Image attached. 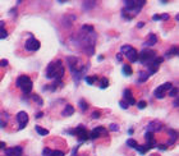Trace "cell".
Masks as SVG:
<instances>
[{
    "instance_id": "cell-6",
    "label": "cell",
    "mask_w": 179,
    "mask_h": 156,
    "mask_svg": "<svg viewBox=\"0 0 179 156\" xmlns=\"http://www.w3.org/2000/svg\"><path fill=\"white\" fill-rule=\"evenodd\" d=\"M108 133V131L104 128V127H96L95 129H92L91 133L88 134V137L91 139H95V138H99L101 136H105Z\"/></svg>"
},
{
    "instance_id": "cell-10",
    "label": "cell",
    "mask_w": 179,
    "mask_h": 156,
    "mask_svg": "<svg viewBox=\"0 0 179 156\" xmlns=\"http://www.w3.org/2000/svg\"><path fill=\"white\" fill-rule=\"evenodd\" d=\"M161 123L160 122H151L148 125H147V132H152L153 131H159V129H161Z\"/></svg>"
},
{
    "instance_id": "cell-36",
    "label": "cell",
    "mask_w": 179,
    "mask_h": 156,
    "mask_svg": "<svg viewBox=\"0 0 179 156\" xmlns=\"http://www.w3.org/2000/svg\"><path fill=\"white\" fill-rule=\"evenodd\" d=\"M0 65H1V67H5V65H8V60H1V61H0Z\"/></svg>"
},
{
    "instance_id": "cell-1",
    "label": "cell",
    "mask_w": 179,
    "mask_h": 156,
    "mask_svg": "<svg viewBox=\"0 0 179 156\" xmlns=\"http://www.w3.org/2000/svg\"><path fill=\"white\" fill-rule=\"evenodd\" d=\"M64 72H65V69H64L63 61L56 60L49 64L45 76H46V78H49V79H56L58 82H62V78L64 77Z\"/></svg>"
},
{
    "instance_id": "cell-37",
    "label": "cell",
    "mask_w": 179,
    "mask_h": 156,
    "mask_svg": "<svg viewBox=\"0 0 179 156\" xmlns=\"http://www.w3.org/2000/svg\"><path fill=\"white\" fill-rule=\"evenodd\" d=\"M110 129H111V131H118V125L111 124V125H110Z\"/></svg>"
},
{
    "instance_id": "cell-32",
    "label": "cell",
    "mask_w": 179,
    "mask_h": 156,
    "mask_svg": "<svg viewBox=\"0 0 179 156\" xmlns=\"http://www.w3.org/2000/svg\"><path fill=\"white\" fill-rule=\"evenodd\" d=\"M119 105H120V108H121V109H128V106H129V105H128V104H127L126 101H124V100H121V101H119Z\"/></svg>"
},
{
    "instance_id": "cell-20",
    "label": "cell",
    "mask_w": 179,
    "mask_h": 156,
    "mask_svg": "<svg viewBox=\"0 0 179 156\" xmlns=\"http://www.w3.org/2000/svg\"><path fill=\"white\" fill-rule=\"evenodd\" d=\"M130 49H132V46H130V45H123V46L120 47V54H124V55H126L128 51L130 50Z\"/></svg>"
},
{
    "instance_id": "cell-11",
    "label": "cell",
    "mask_w": 179,
    "mask_h": 156,
    "mask_svg": "<svg viewBox=\"0 0 179 156\" xmlns=\"http://www.w3.org/2000/svg\"><path fill=\"white\" fill-rule=\"evenodd\" d=\"M156 42H157V36L153 35V33H150L147 41L145 42V46H152V45H155Z\"/></svg>"
},
{
    "instance_id": "cell-39",
    "label": "cell",
    "mask_w": 179,
    "mask_h": 156,
    "mask_svg": "<svg viewBox=\"0 0 179 156\" xmlns=\"http://www.w3.org/2000/svg\"><path fill=\"white\" fill-rule=\"evenodd\" d=\"M152 19H153V21H160V15L155 14V15H153V17H152Z\"/></svg>"
},
{
    "instance_id": "cell-3",
    "label": "cell",
    "mask_w": 179,
    "mask_h": 156,
    "mask_svg": "<svg viewBox=\"0 0 179 156\" xmlns=\"http://www.w3.org/2000/svg\"><path fill=\"white\" fill-rule=\"evenodd\" d=\"M17 86L24 93H30L32 91V87H33V83H32L31 78L28 76H19L17 79Z\"/></svg>"
},
{
    "instance_id": "cell-30",
    "label": "cell",
    "mask_w": 179,
    "mask_h": 156,
    "mask_svg": "<svg viewBox=\"0 0 179 156\" xmlns=\"http://www.w3.org/2000/svg\"><path fill=\"white\" fill-rule=\"evenodd\" d=\"M51 152H53V150H50V148H44L42 156H51Z\"/></svg>"
},
{
    "instance_id": "cell-26",
    "label": "cell",
    "mask_w": 179,
    "mask_h": 156,
    "mask_svg": "<svg viewBox=\"0 0 179 156\" xmlns=\"http://www.w3.org/2000/svg\"><path fill=\"white\" fill-rule=\"evenodd\" d=\"M123 95H124V99H126V100L130 99V97H132V91H130L129 88H127L126 91H124V93H123Z\"/></svg>"
},
{
    "instance_id": "cell-12",
    "label": "cell",
    "mask_w": 179,
    "mask_h": 156,
    "mask_svg": "<svg viewBox=\"0 0 179 156\" xmlns=\"http://www.w3.org/2000/svg\"><path fill=\"white\" fill-rule=\"evenodd\" d=\"M73 113H74V108H73L72 105H67L65 109H64V111H63V115L64 116H70Z\"/></svg>"
},
{
    "instance_id": "cell-41",
    "label": "cell",
    "mask_w": 179,
    "mask_h": 156,
    "mask_svg": "<svg viewBox=\"0 0 179 156\" xmlns=\"http://www.w3.org/2000/svg\"><path fill=\"white\" fill-rule=\"evenodd\" d=\"M0 127H5V123L3 120H0Z\"/></svg>"
},
{
    "instance_id": "cell-34",
    "label": "cell",
    "mask_w": 179,
    "mask_h": 156,
    "mask_svg": "<svg viewBox=\"0 0 179 156\" xmlns=\"http://www.w3.org/2000/svg\"><path fill=\"white\" fill-rule=\"evenodd\" d=\"M160 19H162V21H166V19H169V14H166V13H164V14L160 15Z\"/></svg>"
},
{
    "instance_id": "cell-28",
    "label": "cell",
    "mask_w": 179,
    "mask_h": 156,
    "mask_svg": "<svg viewBox=\"0 0 179 156\" xmlns=\"http://www.w3.org/2000/svg\"><path fill=\"white\" fill-rule=\"evenodd\" d=\"M64 151H60V150H54L51 152V156H64Z\"/></svg>"
},
{
    "instance_id": "cell-22",
    "label": "cell",
    "mask_w": 179,
    "mask_h": 156,
    "mask_svg": "<svg viewBox=\"0 0 179 156\" xmlns=\"http://www.w3.org/2000/svg\"><path fill=\"white\" fill-rule=\"evenodd\" d=\"M96 81H97V77L96 76H90V77H86V82L88 84H94Z\"/></svg>"
},
{
    "instance_id": "cell-21",
    "label": "cell",
    "mask_w": 179,
    "mask_h": 156,
    "mask_svg": "<svg viewBox=\"0 0 179 156\" xmlns=\"http://www.w3.org/2000/svg\"><path fill=\"white\" fill-rule=\"evenodd\" d=\"M173 55H178V47L177 46H173L171 49H170V51H169L168 54H166V56H173Z\"/></svg>"
},
{
    "instance_id": "cell-4",
    "label": "cell",
    "mask_w": 179,
    "mask_h": 156,
    "mask_svg": "<svg viewBox=\"0 0 179 156\" xmlns=\"http://www.w3.org/2000/svg\"><path fill=\"white\" fill-rule=\"evenodd\" d=\"M171 88V83L170 82H166L164 84H161V86H159L155 90V96H156V99H162V97L165 96V93H166V91H169Z\"/></svg>"
},
{
    "instance_id": "cell-13",
    "label": "cell",
    "mask_w": 179,
    "mask_h": 156,
    "mask_svg": "<svg viewBox=\"0 0 179 156\" xmlns=\"http://www.w3.org/2000/svg\"><path fill=\"white\" fill-rule=\"evenodd\" d=\"M6 36H8V32L4 28V22H0V40L5 38Z\"/></svg>"
},
{
    "instance_id": "cell-9",
    "label": "cell",
    "mask_w": 179,
    "mask_h": 156,
    "mask_svg": "<svg viewBox=\"0 0 179 156\" xmlns=\"http://www.w3.org/2000/svg\"><path fill=\"white\" fill-rule=\"evenodd\" d=\"M126 56L128 58V60H129L130 63H137V61H138V53H137V50L133 47L126 54Z\"/></svg>"
},
{
    "instance_id": "cell-33",
    "label": "cell",
    "mask_w": 179,
    "mask_h": 156,
    "mask_svg": "<svg viewBox=\"0 0 179 156\" xmlns=\"http://www.w3.org/2000/svg\"><path fill=\"white\" fill-rule=\"evenodd\" d=\"M5 155L6 156H14V155H13V147L12 148H6V150H5Z\"/></svg>"
},
{
    "instance_id": "cell-18",
    "label": "cell",
    "mask_w": 179,
    "mask_h": 156,
    "mask_svg": "<svg viewBox=\"0 0 179 156\" xmlns=\"http://www.w3.org/2000/svg\"><path fill=\"white\" fill-rule=\"evenodd\" d=\"M136 150L139 152L141 155H145L147 151H148V148L146 147V146H139V145H137V147H136Z\"/></svg>"
},
{
    "instance_id": "cell-31",
    "label": "cell",
    "mask_w": 179,
    "mask_h": 156,
    "mask_svg": "<svg viewBox=\"0 0 179 156\" xmlns=\"http://www.w3.org/2000/svg\"><path fill=\"white\" fill-rule=\"evenodd\" d=\"M32 99H35V100H36L38 105H42V104H44V101L40 99V96H37V95H32Z\"/></svg>"
},
{
    "instance_id": "cell-42",
    "label": "cell",
    "mask_w": 179,
    "mask_h": 156,
    "mask_svg": "<svg viewBox=\"0 0 179 156\" xmlns=\"http://www.w3.org/2000/svg\"><path fill=\"white\" fill-rule=\"evenodd\" d=\"M117 59H118V60L121 59V54H118V55H117Z\"/></svg>"
},
{
    "instance_id": "cell-35",
    "label": "cell",
    "mask_w": 179,
    "mask_h": 156,
    "mask_svg": "<svg viewBox=\"0 0 179 156\" xmlns=\"http://www.w3.org/2000/svg\"><path fill=\"white\" fill-rule=\"evenodd\" d=\"M100 116V111H94L92 113V118H99Z\"/></svg>"
},
{
    "instance_id": "cell-17",
    "label": "cell",
    "mask_w": 179,
    "mask_h": 156,
    "mask_svg": "<svg viewBox=\"0 0 179 156\" xmlns=\"http://www.w3.org/2000/svg\"><path fill=\"white\" fill-rule=\"evenodd\" d=\"M169 136L171 137L170 143H174V142L177 141V138H178V133L175 132V131H173V129H170V131H169Z\"/></svg>"
},
{
    "instance_id": "cell-19",
    "label": "cell",
    "mask_w": 179,
    "mask_h": 156,
    "mask_svg": "<svg viewBox=\"0 0 179 156\" xmlns=\"http://www.w3.org/2000/svg\"><path fill=\"white\" fill-rule=\"evenodd\" d=\"M23 150H22L21 146H17V147H13V155L14 156H21Z\"/></svg>"
},
{
    "instance_id": "cell-24",
    "label": "cell",
    "mask_w": 179,
    "mask_h": 156,
    "mask_svg": "<svg viewBox=\"0 0 179 156\" xmlns=\"http://www.w3.org/2000/svg\"><path fill=\"white\" fill-rule=\"evenodd\" d=\"M101 86H100V88H102V90H104V88H106V87L109 86V79H108V78H101Z\"/></svg>"
},
{
    "instance_id": "cell-27",
    "label": "cell",
    "mask_w": 179,
    "mask_h": 156,
    "mask_svg": "<svg viewBox=\"0 0 179 156\" xmlns=\"http://www.w3.org/2000/svg\"><path fill=\"white\" fill-rule=\"evenodd\" d=\"M127 146H129V147L136 148V147H137V142L134 141V139H128V141H127Z\"/></svg>"
},
{
    "instance_id": "cell-5",
    "label": "cell",
    "mask_w": 179,
    "mask_h": 156,
    "mask_svg": "<svg viewBox=\"0 0 179 156\" xmlns=\"http://www.w3.org/2000/svg\"><path fill=\"white\" fill-rule=\"evenodd\" d=\"M72 134H76L77 137H78L79 142H83V141H86V139L88 138V132H87V129H86L83 125L77 127L74 131H73Z\"/></svg>"
},
{
    "instance_id": "cell-29",
    "label": "cell",
    "mask_w": 179,
    "mask_h": 156,
    "mask_svg": "<svg viewBox=\"0 0 179 156\" xmlns=\"http://www.w3.org/2000/svg\"><path fill=\"white\" fill-rule=\"evenodd\" d=\"M137 104V106H138V109H145L146 108V105H147V102L146 101H138V102H136Z\"/></svg>"
},
{
    "instance_id": "cell-40",
    "label": "cell",
    "mask_w": 179,
    "mask_h": 156,
    "mask_svg": "<svg viewBox=\"0 0 179 156\" xmlns=\"http://www.w3.org/2000/svg\"><path fill=\"white\" fill-rule=\"evenodd\" d=\"M0 148H5V143L4 142H1V141H0Z\"/></svg>"
},
{
    "instance_id": "cell-25",
    "label": "cell",
    "mask_w": 179,
    "mask_h": 156,
    "mask_svg": "<svg viewBox=\"0 0 179 156\" xmlns=\"http://www.w3.org/2000/svg\"><path fill=\"white\" fill-rule=\"evenodd\" d=\"M169 95H170L171 97H175L177 96L178 97V87H174V88H170V92H169Z\"/></svg>"
},
{
    "instance_id": "cell-38",
    "label": "cell",
    "mask_w": 179,
    "mask_h": 156,
    "mask_svg": "<svg viewBox=\"0 0 179 156\" xmlns=\"http://www.w3.org/2000/svg\"><path fill=\"white\" fill-rule=\"evenodd\" d=\"M173 105H174L175 108H178V106H179V100H178V97H177V100H175V101L173 102Z\"/></svg>"
},
{
    "instance_id": "cell-2",
    "label": "cell",
    "mask_w": 179,
    "mask_h": 156,
    "mask_svg": "<svg viewBox=\"0 0 179 156\" xmlns=\"http://www.w3.org/2000/svg\"><path fill=\"white\" fill-rule=\"evenodd\" d=\"M155 58H156V51L151 50V49H143L138 54V61L142 64H146L147 67L155 60Z\"/></svg>"
},
{
    "instance_id": "cell-15",
    "label": "cell",
    "mask_w": 179,
    "mask_h": 156,
    "mask_svg": "<svg viewBox=\"0 0 179 156\" xmlns=\"http://www.w3.org/2000/svg\"><path fill=\"white\" fill-rule=\"evenodd\" d=\"M148 73H146V72H139V78H138V81H139V83H143V82H146L147 81V78H148Z\"/></svg>"
},
{
    "instance_id": "cell-14",
    "label": "cell",
    "mask_w": 179,
    "mask_h": 156,
    "mask_svg": "<svg viewBox=\"0 0 179 156\" xmlns=\"http://www.w3.org/2000/svg\"><path fill=\"white\" fill-rule=\"evenodd\" d=\"M36 132L40 136H47L49 134V131H47V129H44L42 127H40V125H36Z\"/></svg>"
},
{
    "instance_id": "cell-16",
    "label": "cell",
    "mask_w": 179,
    "mask_h": 156,
    "mask_svg": "<svg viewBox=\"0 0 179 156\" xmlns=\"http://www.w3.org/2000/svg\"><path fill=\"white\" fill-rule=\"evenodd\" d=\"M132 68H130V65H128V64H126V65L123 67V73H124V76H130L132 74Z\"/></svg>"
},
{
    "instance_id": "cell-7",
    "label": "cell",
    "mask_w": 179,
    "mask_h": 156,
    "mask_svg": "<svg viewBox=\"0 0 179 156\" xmlns=\"http://www.w3.org/2000/svg\"><path fill=\"white\" fill-rule=\"evenodd\" d=\"M17 120L19 122V131L21 129H23L26 125H27V123H28V114L26 111H19L18 114H17Z\"/></svg>"
},
{
    "instance_id": "cell-43",
    "label": "cell",
    "mask_w": 179,
    "mask_h": 156,
    "mask_svg": "<svg viewBox=\"0 0 179 156\" xmlns=\"http://www.w3.org/2000/svg\"><path fill=\"white\" fill-rule=\"evenodd\" d=\"M97 59H99V60H102V59H104V56H102V55H99Z\"/></svg>"
},
{
    "instance_id": "cell-23",
    "label": "cell",
    "mask_w": 179,
    "mask_h": 156,
    "mask_svg": "<svg viewBox=\"0 0 179 156\" xmlns=\"http://www.w3.org/2000/svg\"><path fill=\"white\" fill-rule=\"evenodd\" d=\"M79 106H81V110L82 111H86L88 109V104L85 101V100H79Z\"/></svg>"
},
{
    "instance_id": "cell-8",
    "label": "cell",
    "mask_w": 179,
    "mask_h": 156,
    "mask_svg": "<svg viewBox=\"0 0 179 156\" xmlns=\"http://www.w3.org/2000/svg\"><path fill=\"white\" fill-rule=\"evenodd\" d=\"M24 47L27 49V50H30V51H36V50L40 49V42H38L36 38H30V40L26 41Z\"/></svg>"
}]
</instances>
